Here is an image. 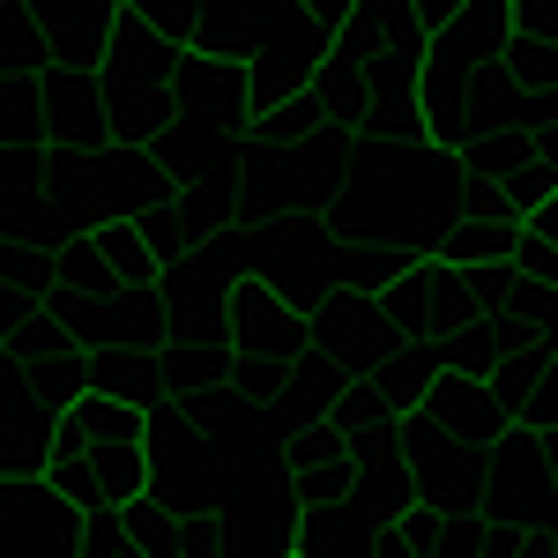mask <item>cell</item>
<instances>
[{"label": "cell", "instance_id": "1", "mask_svg": "<svg viewBox=\"0 0 558 558\" xmlns=\"http://www.w3.org/2000/svg\"><path fill=\"white\" fill-rule=\"evenodd\" d=\"M425 23L417 8H357V23L343 31L336 60L320 68L313 97L328 105V120L350 142H425Z\"/></svg>", "mask_w": 558, "mask_h": 558}, {"label": "cell", "instance_id": "2", "mask_svg": "<svg viewBox=\"0 0 558 558\" xmlns=\"http://www.w3.org/2000/svg\"><path fill=\"white\" fill-rule=\"evenodd\" d=\"M462 165L432 142H373L357 157L350 194L328 209L343 246H395V254H425L447 231V209L462 194Z\"/></svg>", "mask_w": 558, "mask_h": 558}, {"label": "cell", "instance_id": "3", "mask_svg": "<svg viewBox=\"0 0 558 558\" xmlns=\"http://www.w3.org/2000/svg\"><path fill=\"white\" fill-rule=\"evenodd\" d=\"M507 38H514V8H462L425 52V142L447 149L454 165H470L476 149L484 83L499 75Z\"/></svg>", "mask_w": 558, "mask_h": 558}, {"label": "cell", "instance_id": "4", "mask_svg": "<svg viewBox=\"0 0 558 558\" xmlns=\"http://www.w3.org/2000/svg\"><path fill=\"white\" fill-rule=\"evenodd\" d=\"M45 202L60 216V239L68 231H112V223H142L149 209H165L179 194L172 165L157 149H97V157H60L45 149Z\"/></svg>", "mask_w": 558, "mask_h": 558}, {"label": "cell", "instance_id": "5", "mask_svg": "<svg viewBox=\"0 0 558 558\" xmlns=\"http://www.w3.org/2000/svg\"><path fill=\"white\" fill-rule=\"evenodd\" d=\"M179 60L172 45L142 23V8H120V38L105 52V128L112 149H157L172 134V105H179Z\"/></svg>", "mask_w": 558, "mask_h": 558}, {"label": "cell", "instance_id": "6", "mask_svg": "<svg viewBox=\"0 0 558 558\" xmlns=\"http://www.w3.org/2000/svg\"><path fill=\"white\" fill-rule=\"evenodd\" d=\"M365 142H350L343 128H328L305 149H254L239 172V202L254 223H291V216H328L357 179Z\"/></svg>", "mask_w": 558, "mask_h": 558}, {"label": "cell", "instance_id": "7", "mask_svg": "<svg viewBox=\"0 0 558 558\" xmlns=\"http://www.w3.org/2000/svg\"><path fill=\"white\" fill-rule=\"evenodd\" d=\"M246 276H260L268 291L313 313L320 299H336L350 283V246L336 239L328 216H291V223H246Z\"/></svg>", "mask_w": 558, "mask_h": 558}, {"label": "cell", "instance_id": "8", "mask_svg": "<svg viewBox=\"0 0 558 558\" xmlns=\"http://www.w3.org/2000/svg\"><path fill=\"white\" fill-rule=\"evenodd\" d=\"M514 432V417L499 410L492 380L476 373H439V380L402 410V447L410 462H439V454H492Z\"/></svg>", "mask_w": 558, "mask_h": 558}, {"label": "cell", "instance_id": "9", "mask_svg": "<svg viewBox=\"0 0 558 558\" xmlns=\"http://www.w3.org/2000/svg\"><path fill=\"white\" fill-rule=\"evenodd\" d=\"M216 492H223V454L202 439V425L179 402H165L149 417V499H165L186 529H202L216 514Z\"/></svg>", "mask_w": 558, "mask_h": 558}, {"label": "cell", "instance_id": "10", "mask_svg": "<svg viewBox=\"0 0 558 558\" xmlns=\"http://www.w3.org/2000/svg\"><path fill=\"white\" fill-rule=\"evenodd\" d=\"M484 521L514 529V536H551L558 529V470L551 439L514 425L492 447V484H484Z\"/></svg>", "mask_w": 558, "mask_h": 558}, {"label": "cell", "instance_id": "11", "mask_svg": "<svg viewBox=\"0 0 558 558\" xmlns=\"http://www.w3.org/2000/svg\"><path fill=\"white\" fill-rule=\"evenodd\" d=\"M305 320H313V350H328L350 380H380L387 365L410 350V336L395 328L387 299H373V291H350V283L336 291V299H320Z\"/></svg>", "mask_w": 558, "mask_h": 558}, {"label": "cell", "instance_id": "12", "mask_svg": "<svg viewBox=\"0 0 558 558\" xmlns=\"http://www.w3.org/2000/svg\"><path fill=\"white\" fill-rule=\"evenodd\" d=\"M223 336L239 350V365H299V357H313V320L283 291H268L260 276H239L223 291Z\"/></svg>", "mask_w": 558, "mask_h": 558}, {"label": "cell", "instance_id": "13", "mask_svg": "<svg viewBox=\"0 0 558 558\" xmlns=\"http://www.w3.org/2000/svg\"><path fill=\"white\" fill-rule=\"evenodd\" d=\"M521 223H529V216H521L499 186L462 179V194H454V209H447V231H439L432 260H447V268H462V276L499 268V260H507V246L521 239Z\"/></svg>", "mask_w": 558, "mask_h": 558}, {"label": "cell", "instance_id": "14", "mask_svg": "<svg viewBox=\"0 0 558 558\" xmlns=\"http://www.w3.org/2000/svg\"><path fill=\"white\" fill-rule=\"evenodd\" d=\"M387 313H395V328H402L410 343H454V336L476 328V291H470L462 268L425 260V268H410V276L387 291Z\"/></svg>", "mask_w": 558, "mask_h": 558}, {"label": "cell", "instance_id": "15", "mask_svg": "<svg viewBox=\"0 0 558 558\" xmlns=\"http://www.w3.org/2000/svg\"><path fill=\"white\" fill-rule=\"evenodd\" d=\"M83 529H89V514L60 484L23 476V484H8V544H0V558H75Z\"/></svg>", "mask_w": 558, "mask_h": 558}, {"label": "cell", "instance_id": "16", "mask_svg": "<svg viewBox=\"0 0 558 558\" xmlns=\"http://www.w3.org/2000/svg\"><path fill=\"white\" fill-rule=\"evenodd\" d=\"M276 454H283V476H291V492H299L305 514L350 507V499H357V484H365V470H357V447H350L336 425H305V432H291Z\"/></svg>", "mask_w": 558, "mask_h": 558}, {"label": "cell", "instance_id": "17", "mask_svg": "<svg viewBox=\"0 0 558 558\" xmlns=\"http://www.w3.org/2000/svg\"><path fill=\"white\" fill-rule=\"evenodd\" d=\"M52 447H60V417L31 395V373L23 365H0V470L8 484L52 470Z\"/></svg>", "mask_w": 558, "mask_h": 558}, {"label": "cell", "instance_id": "18", "mask_svg": "<svg viewBox=\"0 0 558 558\" xmlns=\"http://www.w3.org/2000/svg\"><path fill=\"white\" fill-rule=\"evenodd\" d=\"M45 134H52L60 157H97V149H112L105 83H97V75H75V68H52V75H45Z\"/></svg>", "mask_w": 558, "mask_h": 558}, {"label": "cell", "instance_id": "19", "mask_svg": "<svg viewBox=\"0 0 558 558\" xmlns=\"http://www.w3.org/2000/svg\"><path fill=\"white\" fill-rule=\"evenodd\" d=\"M231 380H239V350L223 336V320H179V336L165 343V387H172L179 410Z\"/></svg>", "mask_w": 558, "mask_h": 558}, {"label": "cell", "instance_id": "20", "mask_svg": "<svg viewBox=\"0 0 558 558\" xmlns=\"http://www.w3.org/2000/svg\"><path fill=\"white\" fill-rule=\"evenodd\" d=\"M89 387L112 395V402H128V410H149V417L172 402L157 350H89Z\"/></svg>", "mask_w": 558, "mask_h": 558}, {"label": "cell", "instance_id": "21", "mask_svg": "<svg viewBox=\"0 0 558 558\" xmlns=\"http://www.w3.org/2000/svg\"><path fill=\"white\" fill-rule=\"evenodd\" d=\"M52 75V31H45L38 0H8L0 8V83H45Z\"/></svg>", "mask_w": 558, "mask_h": 558}, {"label": "cell", "instance_id": "22", "mask_svg": "<svg viewBox=\"0 0 558 558\" xmlns=\"http://www.w3.org/2000/svg\"><path fill=\"white\" fill-rule=\"evenodd\" d=\"M52 276H60V299H97V305L128 299V291H120V276L105 268V254H97V239H89V231L52 239Z\"/></svg>", "mask_w": 558, "mask_h": 558}, {"label": "cell", "instance_id": "23", "mask_svg": "<svg viewBox=\"0 0 558 558\" xmlns=\"http://www.w3.org/2000/svg\"><path fill=\"white\" fill-rule=\"evenodd\" d=\"M260 31H268V8H202V60H223V68H254Z\"/></svg>", "mask_w": 558, "mask_h": 558}, {"label": "cell", "instance_id": "24", "mask_svg": "<svg viewBox=\"0 0 558 558\" xmlns=\"http://www.w3.org/2000/svg\"><path fill=\"white\" fill-rule=\"evenodd\" d=\"M0 283H8V320H23V313H52V299H60L52 246H15V239H8V254H0Z\"/></svg>", "mask_w": 558, "mask_h": 558}, {"label": "cell", "instance_id": "25", "mask_svg": "<svg viewBox=\"0 0 558 558\" xmlns=\"http://www.w3.org/2000/svg\"><path fill=\"white\" fill-rule=\"evenodd\" d=\"M402 536L417 558H476L484 551V514H439V507H410Z\"/></svg>", "mask_w": 558, "mask_h": 558}, {"label": "cell", "instance_id": "26", "mask_svg": "<svg viewBox=\"0 0 558 558\" xmlns=\"http://www.w3.org/2000/svg\"><path fill=\"white\" fill-rule=\"evenodd\" d=\"M0 149L15 165H31V157L52 149V134H45V83H0Z\"/></svg>", "mask_w": 558, "mask_h": 558}, {"label": "cell", "instance_id": "27", "mask_svg": "<svg viewBox=\"0 0 558 558\" xmlns=\"http://www.w3.org/2000/svg\"><path fill=\"white\" fill-rule=\"evenodd\" d=\"M373 529H380V521L365 514L357 499H350V507H328V514H305L299 558H373Z\"/></svg>", "mask_w": 558, "mask_h": 558}, {"label": "cell", "instance_id": "28", "mask_svg": "<svg viewBox=\"0 0 558 558\" xmlns=\"http://www.w3.org/2000/svg\"><path fill=\"white\" fill-rule=\"evenodd\" d=\"M68 350H83V343L68 336L60 313H23V320H8V365H23V373H38L52 357H68Z\"/></svg>", "mask_w": 558, "mask_h": 558}, {"label": "cell", "instance_id": "29", "mask_svg": "<svg viewBox=\"0 0 558 558\" xmlns=\"http://www.w3.org/2000/svg\"><path fill=\"white\" fill-rule=\"evenodd\" d=\"M128 536L142 558H194V544H186V521L165 507V499H134L128 507Z\"/></svg>", "mask_w": 558, "mask_h": 558}, {"label": "cell", "instance_id": "30", "mask_svg": "<svg viewBox=\"0 0 558 558\" xmlns=\"http://www.w3.org/2000/svg\"><path fill=\"white\" fill-rule=\"evenodd\" d=\"M536 380H544V357L536 350H507L499 365H492V395H499V410L507 417H529V402H536Z\"/></svg>", "mask_w": 558, "mask_h": 558}, {"label": "cell", "instance_id": "31", "mask_svg": "<svg viewBox=\"0 0 558 558\" xmlns=\"http://www.w3.org/2000/svg\"><path fill=\"white\" fill-rule=\"evenodd\" d=\"M507 75H514L521 89H536V97H558V45L544 38H507Z\"/></svg>", "mask_w": 558, "mask_h": 558}, {"label": "cell", "instance_id": "32", "mask_svg": "<svg viewBox=\"0 0 558 558\" xmlns=\"http://www.w3.org/2000/svg\"><path fill=\"white\" fill-rule=\"evenodd\" d=\"M142 23L172 45V52H194V45H202V8H179V0H142Z\"/></svg>", "mask_w": 558, "mask_h": 558}, {"label": "cell", "instance_id": "33", "mask_svg": "<svg viewBox=\"0 0 558 558\" xmlns=\"http://www.w3.org/2000/svg\"><path fill=\"white\" fill-rule=\"evenodd\" d=\"M75 558H142V551H134V536H128V514H120V507L89 514V529H83V551H75Z\"/></svg>", "mask_w": 558, "mask_h": 558}, {"label": "cell", "instance_id": "34", "mask_svg": "<svg viewBox=\"0 0 558 558\" xmlns=\"http://www.w3.org/2000/svg\"><path fill=\"white\" fill-rule=\"evenodd\" d=\"M514 31H521V38L558 45V0H521V8H514Z\"/></svg>", "mask_w": 558, "mask_h": 558}, {"label": "cell", "instance_id": "35", "mask_svg": "<svg viewBox=\"0 0 558 558\" xmlns=\"http://www.w3.org/2000/svg\"><path fill=\"white\" fill-rule=\"evenodd\" d=\"M521 544H529V536L499 529V521H484V551H476V558H521Z\"/></svg>", "mask_w": 558, "mask_h": 558}, {"label": "cell", "instance_id": "36", "mask_svg": "<svg viewBox=\"0 0 558 558\" xmlns=\"http://www.w3.org/2000/svg\"><path fill=\"white\" fill-rule=\"evenodd\" d=\"M551 470H558V439H551Z\"/></svg>", "mask_w": 558, "mask_h": 558}]
</instances>
